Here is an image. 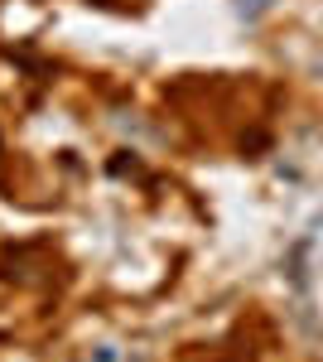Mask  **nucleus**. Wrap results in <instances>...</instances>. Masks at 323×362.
Here are the masks:
<instances>
[{"mask_svg": "<svg viewBox=\"0 0 323 362\" xmlns=\"http://www.w3.org/2000/svg\"><path fill=\"white\" fill-rule=\"evenodd\" d=\"M266 5H270V0H237V10H242V15H261Z\"/></svg>", "mask_w": 323, "mask_h": 362, "instance_id": "nucleus-1", "label": "nucleus"}]
</instances>
